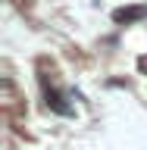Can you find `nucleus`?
<instances>
[{
    "instance_id": "nucleus-1",
    "label": "nucleus",
    "mask_w": 147,
    "mask_h": 150,
    "mask_svg": "<svg viewBox=\"0 0 147 150\" xmlns=\"http://www.w3.org/2000/svg\"><path fill=\"white\" fill-rule=\"evenodd\" d=\"M144 16H147L144 6H129V9H116V13H113V19H116V22H125V25H129V22H141Z\"/></svg>"
}]
</instances>
